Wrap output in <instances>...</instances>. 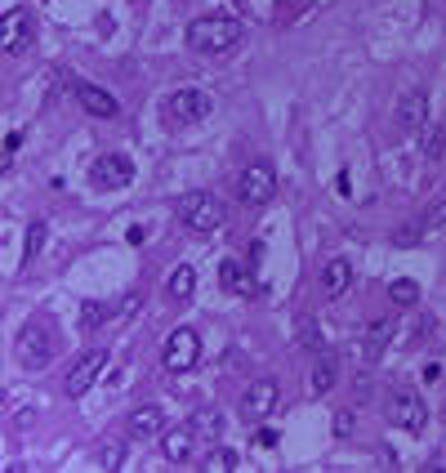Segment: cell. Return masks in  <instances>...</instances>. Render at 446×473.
I'll return each instance as SVG.
<instances>
[{
    "instance_id": "cell-1",
    "label": "cell",
    "mask_w": 446,
    "mask_h": 473,
    "mask_svg": "<svg viewBox=\"0 0 446 473\" xmlns=\"http://www.w3.org/2000/svg\"><path fill=\"white\" fill-rule=\"evenodd\" d=\"M241 37H246L241 19H232V14H206V19H197L188 28V50H197V54H228Z\"/></svg>"
},
{
    "instance_id": "cell-2",
    "label": "cell",
    "mask_w": 446,
    "mask_h": 473,
    "mask_svg": "<svg viewBox=\"0 0 446 473\" xmlns=\"http://www.w3.org/2000/svg\"><path fill=\"white\" fill-rule=\"evenodd\" d=\"M215 112V99L206 90H174L166 103H161V126L166 130H188L197 121H206Z\"/></svg>"
},
{
    "instance_id": "cell-3",
    "label": "cell",
    "mask_w": 446,
    "mask_h": 473,
    "mask_svg": "<svg viewBox=\"0 0 446 473\" xmlns=\"http://www.w3.org/2000/svg\"><path fill=\"white\" fill-rule=\"evenodd\" d=\"M179 219L192 228V232H215L223 224V201L215 192H183L179 197Z\"/></svg>"
},
{
    "instance_id": "cell-4",
    "label": "cell",
    "mask_w": 446,
    "mask_h": 473,
    "mask_svg": "<svg viewBox=\"0 0 446 473\" xmlns=\"http://www.w3.org/2000/svg\"><path fill=\"white\" fill-rule=\"evenodd\" d=\"M54 362V330L45 322H28L19 330V366L23 371H45Z\"/></svg>"
},
{
    "instance_id": "cell-5",
    "label": "cell",
    "mask_w": 446,
    "mask_h": 473,
    "mask_svg": "<svg viewBox=\"0 0 446 473\" xmlns=\"http://www.w3.org/2000/svg\"><path fill=\"white\" fill-rule=\"evenodd\" d=\"M197 357H201V335H197L192 326L170 330V339H166V348H161L166 371H170V375H188V371L197 366Z\"/></svg>"
},
{
    "instance_id": "cell-6",
    "label": "cell",
    "mask_w": 446,
    "mask_h": 473,
    "mask_svg": "<svg viewBox=\"0 0 446 473\" xmlns=\"http://www.w3.org/2000/svg\"><path fill=\"white\" fill-rule=\"evenodd\" d=\"M384 415H388L393 428H406V433H419V428L428 424V406H424V397H419L415 388H397V393L384 402Z\"/></svg>"
},
{
    "instance_id": "cell-7",
    "label": "cell",
    "mask_w": 446,
    "mask_h": 473,
    "mask_svg": "<svg viewBox=\"0 0 446 473\" xmlns=\"http://www.w3.org/2000/svg\"><path fill=\"white\" fill-rule=\"evenodd\" d=\"M232 192L241 206H268L277 197V175L268 166H246L237 179H232Z\"/></svg>"
},
{
    "instance_id": "cell-8",
    "label": "cell",
    "mask_w": 446,
    "mask_h": 473,
    "mask_svg": "<svg viewBox=\"0 0 446 473\" xmlns=\"http://www.w3.org/2000/svg\"><path fill=\"white\" fill-rule=\"evenodd\" d=\"M108 371V353L103 348H90V353H81L77 357V366L68 371V379H63V388H68V397H85L94 384H99V375Z\"/></svg>"
},
{
    "instance_id": "cell-9",
    "label": "cell",
    "mask_w": 446,
    "mask_h": 473,
    "mask_svg": "<svg viewBox=\"0 0 446 473\" xmlns=\"http://www.w3.org/2000/svg\"><path fill=\"white\" fill-rule=\"evenodd\" d=\"M130 179H134V166L121 152H108V157H99L90 166V183L103 188V192H121V188H130Z\"/></svg>"
},
{
    "instance_id": "cell-10",
    "label": "cell",
    "mask_w": 446,
    "mask_h": 473,
    "mask_svg": "<svg viewBox=\"0 0 446 473\" xmlns=\"http://www.w3.org/2000/svg\"><path fill=\"white\" fill-rule=\"evenodd\" d=\"M77 99H81V108H85L90 117H99V121L121 117L117 94H112V90H103V86H94V81H77Z\"/></svg>"
},
{
    "instance_id": "cell-11",
    "label": "cell",
    "mask_w": 446,
    "mask_h": 473,
    "mask_svg": "<svg viewBox=\"0 0 446 473\" xmlns=\"http://www.w3.org/2000/svg\"><path fill=\"white\" fill-rule=\"evenodd\" d=\"M397 130L401 135H419L424 130V121H428V94L424 90H406L401 99H397Z\"/></svg>"
},
{
    "instance_id": "cell-12",
    "label": "cell",
    "mask_w": 446,
    "mask_h": 473,
    "mask_svg": "<svg viewBox=\"0 0 446 473\" xmlns=\"http://www.w3.org/2000/svg\"><path fill=\"white\" fill-rule=\"evenodd\" d=\"M32 41V14L28 10H5V23H0V50L19 54Z\"/></svg>"
},
{
    "instance_id": "cell-13",
    "label": "cell",
    "mask_w": 446,
    "mask_h": 473,
    "mask_svg": "<svg viewBox=\"0 0 446 473\" xmlns=\"http://www.w3.org/2000/svg\"><path fill=\"white\" fill-rule=\"evenodd\" d=\"M197 428H192V420L188 424H179V428H166L161 433V451H166V460L170 464H188L192 460V451H197Z\"/></svg>"
},
{
    "instance_id": "cell-14",
    "label": "cell",
    "mask_w": 446,
    "mask_h": 473,
    "mask_svg": "<svg viewBox=\"0 0 446 473\" xmlns=\"http://www.w3.org/2000/svg\"><path fill=\"white\" fill-rule=\"evenodd\" d=\"M277 397H281V388H277L272 379H255V384L246 388V397H241V415H246V420H264V415L277 406Z\"/></svg>"
},
{
    "instance_id": "cell-15",
    "label": "cell",
    "mask_w": 446,
    "mask_h": 473,
    "mask_svg": "<svg viewBox=\"0 0 446 473\" xmlns=\"http://www.w3.org/2000/svg\"><path fill=\"white\" fill-rule=\"evenodd\" d=\"M393 335H397L393 317H379V322H370V326H366V339H361V357L375 366V362L384 357V348L393 344Z\"/></svg>"
},
{
    "instance_id": "cell-16",
    "label": "cell",
    "mask_w": 446,
    "mask_h": 473,
    "mask_svg": "<svg viewBox=\"0 0 446 473\" xmlns=\"http://www.w3.org/2000/svg\"><path fill=\"white\" fill-rule=\"evenodd\" d=\"M308 384H312V393L321 397V393H330L335 384H339V357L330 353V348H321L317 357H312V375H308Z\"/></svg>"
},
{
    "instance_id": "cell-17",
    "label": "cell",
    "mask_w": 446,
    "mask_h": 473,
    "mask_svg": "<svg viewBox=\"0 0 446 473\" xmlns=\"http://www.w3.org/2000/svg\"><path fill=\"white\" fill-rule=\"evenodd\" d=\"M255 277H250V268L241 264V259H223L219 264V286L228 290V295H250L255 286H250Z\"/></svg>"
},
{
    "instance_id": "cell-18",
    "label": "cell",
    "mask_w": 446,
    "mask_h": 473,
    "mask_svg": "<svg viewBox=\"0 0 446 473\" xmlns=\"http://www.w3.org/2000/svg\"><path fill=\"white\" fill-rule=\"evenodd\" d=\"M161 428H166L161 406H139V411L130 415V437H134V442H148V437H157Z\"/></svg>"
},
{
    "instance_id": "cell-19",
    "label": "cell",
    "mask_w": 446,
    "mask_h": 473,
    "mask_svg": "<svg viewBox=\"0 0 446 473\" xmlns=\"http://www.w3.org/2000/svg\"><path fill=\"white\" fill-rule=\"evenodd\" d=\"M348 281H353V264L348 259H330L326 273H321V295L326 299H339L348 290Z\"/></svg>"
},
{
    "instance_id": "cell-20",
    "label": "cell",
    "mask_w": 446,
    "mask_h": 473,
    "mask_svg": "<svg viewBox=\"0 0 446 473\" xmlns=\"http://www.w3.org/2000/svg\"><path fill=\"white\" fill-rule=\"evenodd\" d=\"M192 290H197V273H192L188 264H179L174 277H170V286H166V299H170V304H188Z\"/></svg>"
},
{
    "instance_id": "cell-21",
    "label": "cell",
    "mask_w": 446,
    "mask_h": 473,
    "mask_svg": "<svg viewBox=\"0 0 446 473\" xmlns=\"http://www.w3.org/2000/svg\"><path fill=\"white\" fill-rule=\"evenodd\" d=\"M192 428H197L201 442H219V433H223V415H219V411H197V415H192Z\"/></svg>"
},
{
    "instance_id": "cell-22",
    "label": "cell",
    "mask_w": 446,
    "mask_h": 473,
    "mask_svg": "<svg viewBox=\"0 0 446 473\" xmlns=\"http://www.w3.org/2000/svg\"><path fill=\"white\" fill-rule=\"evenodd\" d=\"M419 148H424V157H428V161H442V157H446V130H442V126H424Z\"/></svg>"
},
{
    "instance_id": "cell-23",
    "label": "cell",
    "mask_w": 446,
    "mask_h": 473,
    "mask_svg": "<svg viewBox=\"0 0 446 473\" xmlns=\"http://www.w3.org/2000/svg\"><path fill=\"white\" fill-rule=\"evenodd\" d=\"M388 295H393V304H397V308H406V304H415V299H419V281H415V277H397V281L388 286Z\"/></svg>"
},
{
    "instance_id": "cell-24",
    "label": "cell",
    "mask_w": 446,
    "mask_h": 473,
    "mask_svg": "<svg viewBox=\"0 0 446 473\" xmlns=\"http://www.w3.org/2000/svg\"><path fill=\"white\" fill-rule=\"evenodd\" d=\"M121 460H126V446L117 437H103L99 442V469H121Z\"/></svg>"
},
{
    "instance_id": "cell-25",
    "label": "cell",
    "mask_w": 446,
    "mask_h": 473,
    "mask_svg": "<svg viewBox=\"0 0 446 473\" xmlns=\"http://www.w3.org/2000/svg\"><path fill=\"white\" fill-rule=\"evenodd\" d=\"M206 469H210V473H232V469H241V455L228 451V446H219V451H210Z\"/></svg>"
},
{
    "instance_id": "cell-26",
    "label": "cell",
    "mask_w": 446,
    "mask_h": 473,
    "mask_svg": "<svg viewBox=\"0 0 446 473\" xmlns=\"http://www.w3.org/2000/svg\"><path fill=\"white\" fill-rule=\"evenodd\" d=\"M108 317H112V313H108L103 304H81V330H99Z\"/></svg>"
},
{
    "instance_id": "cell-27",
    "label": "cell",
    "mask_w": 446,
    "mask_h": 473,
    "mask_svg": "<svg viewBox=\"0 0 446 473\" xmlns=\"http://www.w3.org/2000/svg\"><path fill=\"white\" fill-rule=\"evenodd\" d=\"M41 246H45V224H32L28 237H23V255L32 259V255H41Z\"/></svg>"
},
{
    "instance_id": "cell-28",
    "label": "cell",
    "mask_w": 446,
    "mask_h": 473,
    "mask_svg": "<svg viewBox=\"0 0 446 473\" xmlns=\"http://www.w3.org/2000/svg\"><path fill=\"white\" fill-rule=\"evenodd\" d=\"M424 232H428V228H424V219H415V224L397 228V232H393V241H397V246H410V241H419Z\"/></svg>"
},
{
    "instance_id": "cell-29",
    "label": "cell",
    "mask_w": 446,
    "mask_h": 473,
    "mask_svg": "<svg viewBox=\"0 0 446 473\" xmlns=\"http://www.w3.org/2000/svg\"><path fill=\"white\" fill-rule=\"evenodd\" d=\"M299 344H304V348H312V353H321V348H326V344H321V326H317V322H304Z\"/></svg>"
},
{
    "instance_id": "cell-30",
    "label": "cell",
    "mask_w": 446,
    "mask_h": 473,
    "mask_svg": "<svg viewBox=\"0 0 446 473\" xmlns=\"http://www.w3.org/2000/svg\"><path fill=\"white\" fill-rule=\"evenodd\" d=\"M442 224H446V201H437V206L424 215V228H428V232H433V228H442Z\"/></svg>"
},
{
    "instance_id": "cell-31",
    "label": "cell",
    "mask_w": 446,
    "mask_h": 473,
    "mask_svg": "<svg viewBox=\"0 0 446 473\" xmlns=\"http://www.w3.org/2000/svg\"><path fill=\"white\" fill-rule=\"evenodd\" d=\"M353 424H357V420H353V411H339V415H335V437H348V433H353Z\"/></svg>"
},
{
    "instance_id": "cell-32",
    "label": "cell",
    "mask_w": 446,
    "mask_h": 473,
    "mask_svg": "<svg viewBox=\"0 0 446 473\" xmlns=\"http://www.w3.org/2000/svg\"><path fill=\"white\" fill-rule=\"evenodd\" d=\"M19 148H23V130H10V135H5V157H14Z\"/></svg>"
},
{
    "instance_id": "cell-33",
    "label": "cell",
    "mask_w": 446,
    "mask_h": 473,
    "mask_svg": "<svg viewBox=\"0 0 446 473\" xmlns=\"http://www.w3.org/2000/svg\"><path fill=\"white\" fill-rule=\"evenodd\" d=\"M139 304H143V295L134 290V295H126V299H121V313H139Z\"/></svg>"
},
{
    "instance_id": "cell-34",
    "label": "cell",
    "mask_w": 446,
    "mask_h": 473,
    "mask_svg": "<svg viewBox=\"0 0 446 473\" xmlns=\"http://www.w3.org/2000/svg\"><path fill=\"white\" fill-rule=\"evenodd\" d=\"M143 237H148V228H139V224H134V228H130V232H126V241H130V246H139V241H143Z\"/></svg>"
}]
</instances>
